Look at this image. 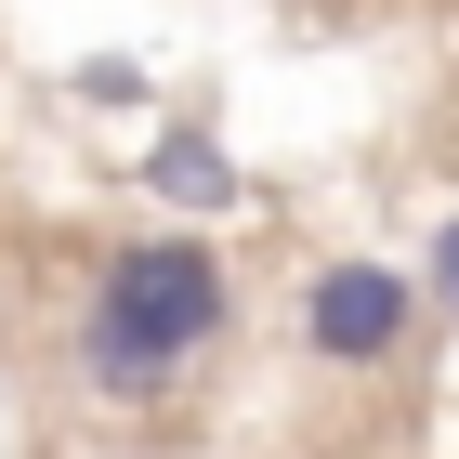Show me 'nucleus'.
<instances>
[{"instance_id":"nucleus-1","label":"nucleus","mask_w":459,"mask_h":459,"mask_svg":"<svg viewBox=\"0 0 459 459\" xmlns=\"http://www.w3.org/2000/svg\"><path fill=\"white\" fill-rule=\"evenodd\" d=\"M223 342V249L211 237H132L79 302V368L106 394H171Z\"/></svg>"},{"instance_id":"nucleus-3","label":"nucleus","mask_w":459,"mask_h":459,"mask_svg":"<svg viewBox=\"0 0 459 459\" xmlns=\"http://www.w3.org/2000/svg\"><path fill=\"white\" fill-rule=\"evenodd\" d=\"M144 184H158L171 211H223V197H237V158H223V144L197 132V118H171V132L144 144Z\"/></svg>"},{"instance_id":"nucleus-2","label":"nucleus","mask_w":459,"mask_h":459,"mask_svg":"<svg viewBox=\"0 0 459 459\" xmlns=\"http://www.w3.org/2000/svg\"><path fill=\"white\" fill-rule=\"evenodd\" d=\"M302 342L328 354V368H381L394 342H407V276L394 263H316V289H302Z\"/></svg>"},{"instance_id":"nucleus-4","label":"nucleus","mask_w":459,"mask_h":459,"mask_svg":"<svg viewBox=\"0 0 459 459\" xmlns=\"http://www.w3.org/2000/svg\"><path fill=\"white\" fill-rule=\"evenodd\" d=\"M433 289H446V316H459V211L433 223Z\"/></svg>"}]
</instances>
